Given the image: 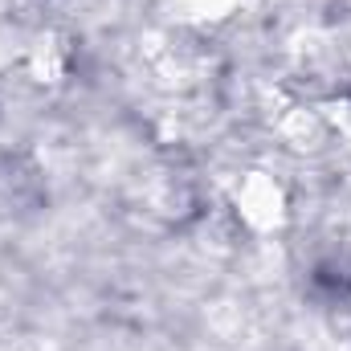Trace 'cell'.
<instances>
[{"label": "cell", "instance_id": "cell-2", "mask_svg": "<svg viewBox=\"0 0 351 351\" xmlns=\"http://www.w3.org/2000/svg\"><path fill=\"white\" fill-rule=\"evenodd\" d=\"M278 135L298 156H315V152H323L335 139L331 119L323 114V106H294V110H286L282 123H278Z\"/></svg>", "mask_w": 351, "mask_h": 351}, {"label": "cell", "instance_id": "cell-4", "mask_svg": "<svg viewBox=\"0 0 351 351\" xmlns=\"http://www.w3.org/2000/svg\"><path fill=\"white\" fill-rule=\"evenodd\" d=\"M160 8L184 29H217L233 21L245 8V0H160Z\"/></svg>", "mask_w": 351, "mask_h": 351}, {"label": "cell", "instance_id": "cell-3", "mask_svg": "<svg viewBox=\"0 0 351 351\" xmlns=\"http://www.w3.org/2000/svg\"><path fill=\"white\" fill-rule=\"evenodd\" d=\"M25 70L33 74V82H45V86H58L66 74H70V45L58 37V33H37L29 45H25Z\"/></svg>", "mask_w": 351, "mask_h": 351}, {"label": "cell", "instance_id": "cell-1", "mask_svg": "<svg viewBox=\"0 0 351 351\" xmlns=\"http://www.w3.org/2000/svg\"><path fill=\"white\" fill-rule=\"evenodd\" d=\"M229 208L254 237H274L290 221V188L265 168H245L229 184Z\"/></svg>", "mask_w": 351, "mask_h": 351}, {"label": "cell", "instance_id": "cell-5", "mask_svg": "<svg viewBox=\"0 0 351 351\" xmlns=\"http://www.w3.org/2000/svg\"><path fill=\"white\" fill-rule=\"evenodd\" d=\"M323 114L331 119V131L335 139H343L351 152V98H335V102H323Z\"/></svg>", "mask_w": 351, "mask_h": 351}]
</instances>
